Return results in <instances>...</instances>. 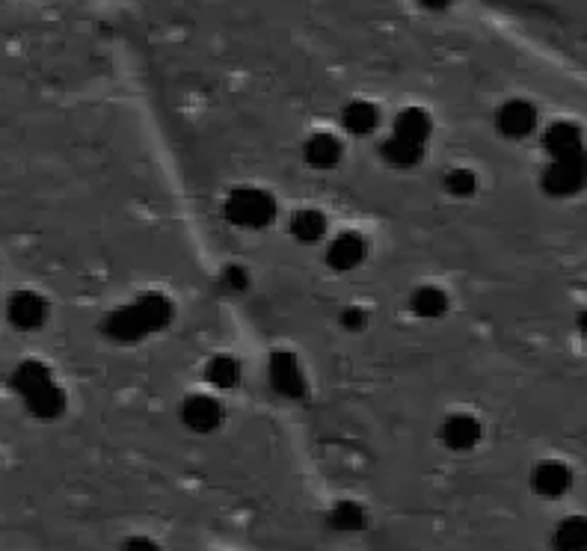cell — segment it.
<instances>
[{
    "mask_svg": "<svg viewBox=\"0 0 587 551\" xmlns=\"http://www.w3.org/2000/svg\"><path fill=\"white\" fill-rule=\"evenodd\" d=\"M226 214H229V220L238 223V226H252V229H258V226L270 223V217H273V199H270L267 193H261V190L244 187V190L232 193V199H229V205H226Z\"/></svg>",
    "mask_w": 587,
    "mask_h": 551,
    "instance_id": "3",
    "label": "cell"
},
{
    "mask_svg": "<svg viewBox=\"0 0 587 551\" xmlns=\"http://www.w3.org/2000/svg\"><path fill=\"white\" fill-rule=\"evenodd\" d=\"M330 525L336 528V531H359L362 525H365V510L359 507V504H353V501H341L333 507V513H330Z\"/></svg>",
    "mask_w": 587,
    "mask_h": 551,
    "instance_id": "16",
    "label": "cell"
},
{
    "mask_svg": "<svg viewBox=\"0 0 587 551\" xmlns=\"http://www.w3.org/2000/svg\"><path fill=\"white\" fill-rule=\"evenodd\" d=\"M427 134H430V116L424 110L410 107L395 122V137H401V140H410V143H419L421 146L427 140Z\"/></svg>",
    "mask_w": 587,
    "mask_h": 551,
    "instance_id": "14",
    "label": "cell"
},
{
    "mask_svg": "<svg viewBox=\"0 0 587 551\" xmlns=\"http://www.w3.org/2000/svg\"><path fill=\"white\" fill-rule=\"evenodd\" d=\"M383 155L392 160V163H398V166H410V163L419 160L421 146L419 143H410V140H401V137L392 134V140L383 146Z\"/></svg>",
    "mask_w": 587,
    "mask_h": 551,
    "instance_id": "18",
    "label": "cell"
},
{
    "mask_svg": "<svg viewBox=\"0 0 587 551\" xmlns=\"http://www.w3.org/2000/svg\"><path fill=\"white\" fill-rule=\"evenodd\" d=\"M122 551H161L152 540H146V537H134V540H128Z\"/></svg>",
    "mask_w": 587,
    "mask_h": 551,
    "instance_id": "23",
    "label": "cell"
},
{
    "mask_svg": "<svg viewBox=\"0 0 587 551\" xmlns=\"http://www.w3.org/2000/svg\"><path fill=\"white\" fill-rule=\"evenodd\" d=\"M48 315V306L39 294L33 291H18L12 300H9V320L18 326V329H36Z\"/></svg>",
    "mask_w": 587,
    "mask_h": 551,
    "instance_id": "6",
    "label": "cell"
},
{
    "mask_svg": "<svg viewBox=\"0 0 587 551\" xmlns=\"http://www.w3.org/2000/svg\"><path fill=\"white\" fill-rule=\"evenodd\" d=\"M344 125L353 134H368L377 125V110L371 104H365V101H356V104H350L344 110Z\"/></svg>",
    "mask_w": 587,
    "mask_h": 551,
    "instance_id": "17",
    "label": "cell"
},
{
    "mask_svg": "<svg viewBox=\"0 0 587 551\" xmlns=\"http://www.w3.org/2000/svg\"><path fill=\"white\" fill-rule=\"evenodd\" d=\"M472 181H475V178H472V172H463V169H460V172H451L448 187H451L454 193H469V190L475 187Z\"/></svg>",
    "mask_w": 587,
    "mask_h": 551,
    "instance_id": "22",
    "label": "cell"
},
{
    "mask_svg": "<svg viewBox=\"0 0 587 551\" xmlns=\"http://www.w3.org/2000/svg\"><path fill=\"white\" fill-rule=\"evenodd\" d=\"M442 439H445V445H448V448H454V451H466V448H472V445L481 439V424H478L475 418H469V415H454V418H448V421H445V427H442Z\"/></svg>",
    "mask_w": 587,
    "mask_h": 551,
    "instance_id": "10",
    "label": "cell"
},
{
    "mask_svg": "<svg viewBox=\"0 0 587 551\" xmlns=\"http://www.w3.org/2000/svg\"><path fill=\"white\" fill-rule=\"evenodd\" d=\"M12 389L21 394L24 406L42 421H54L66 409L63 389L54 383L51 371L39 362H21L12 374Z\"/></svg>",
    "mask_w": 587,
    "mask_h": 551,
    "instance_id": "1",
    "label": "cell"
},
{
    "mask_svg": "<svg viewBox=\"0 0 587 551\" xmlns=\"http://www.w3.org/2000/svg\"><path fill=\"white\" fill-rule=\"evenodd\" d=\"M341 155V143L330 134H318L306 143V158L312 166H333Z\"/></svg>",
    "mask_w": 587,
    "mask_h": 551,
    "instance_id": "15",
    "label": "cell"
},
{
    "mask_svg": "<svg viewBox=\"0 0 587 551\" xmlns=\"http://www.w3.org/2000/svg\"><path fill=\"white\" fill-rule=\"evenodd\" d=\"M324 217L318 214V211H300L297 217H294V232L300 240H318V237L324 235Z\"/></svg>",
    "mask_w": 587,
    "mask_h": 551,
    "instance_id": "19",
    "label": "cell"
},
{
    "mask_svg": "<svg viewBox=\"0 0 587 551\" xmlns=\"http://www.w3.org/2000/svg\"><path fill=\"white\" fill-rule=\"evenodd\" d=\"M537 125V113L525 101H510L499 110V131L507 137H525Z\"/></svg>",
    "mask_w": 587,
    "mask_h": 551,
    "instance_id": "9",
    "label": "cell"
},
{
    "mask_svg": "<svg viewBox=\"0 0 587 551\" xmlns=\"http://www.w3.org/2000/svg\"><path fill=\"white\" fill-rule=\"evenodd\" d=\"M208 377H211V380H214L220 389H226V386H235V380H238V365H235L229 356H223V359H217V362L211 365Z\"/></svg>",
    "mask_w": 587,
    "mask_h": 551,
    "instance_id": "21",
    "label": "cell"
},
{
    "mask_svg": "<svg viewBox=\"0 0 587 551\" xmlns=\"http://www.w3.org/2000/svg\"><path fill=\"white\" fill-rule=\"evenodd\" d=\"M546 149L549 155L558 158H573V155H585V140L582 131L570 122H558L546 131Z\"/></svg>",
    "mask_w": 587,
    "mask_h": 551,
    "instance_id": "8",
    "label": "cell"
},
{
    "mask_svg": "<svg viewBox=\"0 0 587 551\" xmlns=\"http://www.w3.org/2000/svg\"><path fill=\"white\" fill-rule=\"evenodd\" d=\"M413 309H416L421 317L442 315V309H445V297H442L436 288H424V291H419V294H416V300H413Z\"/></svg>",
    "mask_w": 587,
    "mask_h": 551,
    "instance_id": "20",
    "label": "cell"
},
{
    "mask_svg": "<svg viewBox=\"0 0 587 551\" xmlns=\"http://www.w3.org/2000/svg\"><path fill=\"white\" fill-rule=\"evenodd\" d=\"M570 483H573L570 469H567L564 463H555V460L540 463V466L534 469V474H531V486H534L540 495H546V498L564 495V492L570 489Z\"/></svg>",
    "mask_w": 587,
    "mask_h": 551,
    "instance_id": "7",
    "label": "cell"
},
{
    "mask_svg": "<svg viewBox=\"0 0 587 551\" xmlns=\"http://www.w3.org/2000/svg\"><path fill=\"white\" fill-rule=\"evenodd\" d=\"M223 418V409L214 397H205V394H196L184 403V424L196 433H208L220 424Z\"/></svg>",
    "mask_w": 587,
    "mask_h": 551,
    "instance_id": "5",
    "label": "cell"
},
{
    "mask_svg": "<svg viewBox=\"0 0 587 551\" xmlns=\"http://www.w3.org/2000/svg\"><path fill=\"white\" fill-rule=\"evenodd\" d=\"M587 181V158L585 155H573V158L552 160V166L543 175V184L549 193L555 196H570L579 193Z\"/></svg>",
    "mask_w": 587,
    "mask_h": 551,
    "instance_id": "4",
    "label": "cell"
},
{
    "mask_svg": "<svg viewBox=\"0 0 587 551\" xmlns=\"http://www.w3.org/2000/svg\"><path fill=\"white\" fill-rule=\"evenodd\" d=\"M427 6H433V9H442V6H448L451 0H424Z\"/></svg>",
    "mask_w": 587,
    "mask_h": 551,
    "instance_id": "24",
    "label": "cell"
},
{
    "mask_svg": "<svg viewBox=\"0 0 587 551\" xmlns=\"http://www.w3.org/2000/svg\"><path fill=\"white\" fill-rule=\"evenodd\" d=\"M270 380H273V389H279L282 394H300L303 392V377H300V368L294 362V356L288 353H279L273 356V365H270Z\"/></svg>",
    "mask_w": 587,
    "mask_h": 551,
    "instance_id": "11",
    "label": "cell"
},
{
    "mask_svg": "<svg viewBox=\"0 0 587 551\" xmlns=\"http://www.w3.org/2000/svg\"><path fill=\"white\" fill-rule=\"evenodd\" d=\"M362 255H365V243H362V237L341 235L336 243L330 246L327 261H330L336 270H350V267H356V264L362 261Z\"/></svg>",
    "mask_w": 587,
    "mask_h": 551,
    "instance_id": "13",
    "label": "cell"
},
{
    "mask_svg": "<svg viewBox=\"0 0 587 551\" xmlns=\"http://www.w3.org/2000/svg\"><path fill=\"white\" fill-rule=\"evenodd\" d=\"M169 320V303L161 297H146L122 312H116L110 320V332L116 338H140Z\"/></svg>",
    "mask_w": 587,
    "mask_h": 551,
    "instance_id": "2",
    "label": "cell"
},
{
    "mask_svg": "<svg viewBox=\"0 0 587 551\" xmlns=\"http://www.w3.org/2000/svg\"><path fill=\"white\" fill-rule=\"evenodd\" d=\"M579 326H582V332H585V338H587V309H585V315L579 317Z\"/></svg>",
    "mask_w": 587,
    "mask_h": 551,
    "instance_id": "25",
    "label": "cell"
},
{
    "mask_svg": "<svg viewBox=\"0 0 587 551\" xmlns=\"http://www.w3.org/2000/svg\"><path fill=\"white\" fill-rule=\"evenodd\" d=\"M555 551H587V519L585 516H570L555 528L552 537Z\"/></svg>",
    "mask_w": 587,
    "mask_h": 551,
    "instance_id": "12",
    "label": "cell"
}]
</instances>
